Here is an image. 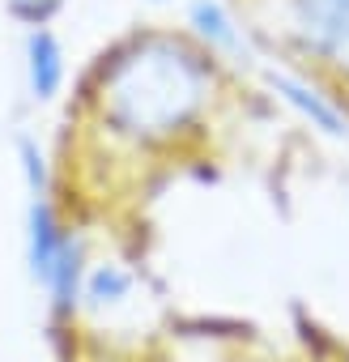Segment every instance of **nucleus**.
Here are the masks:
<instances>
[{
  "instance_id": "f257e3e1",
  "label": "nucleus",
  "mask_w": 349,
  "mask_h": 362,
  "mask_svg": "<svg viewBox=\"0 0 349 362\" xmlns=\"http://www.w3.org/2000/svg\"><path fill=\"white\" fill-rule=\"evenodd\" d=\"M205 69L188 47L170 39H145L111 64L102 81V111L115 132L158 141L188 128L205 107Z\"/></svg>"
},
{
  "instance_id": "f03ea898",
  "label": "nucleus",
  "mask_w": 349,
  "mask_h": 362,
  "mask_svg": "<svg viewBox=\"0 0 349 362\" xmlns=\"http://www.w3.org/2000/svg\"><path fill=\"white\" fill-rule=\"evenodd\" d=\"M294 26L319 52L349 47V0H294Z\"/></svg>"
},
{
  "instance_id": "7ed1b4c3",
  "label": "nucleus",
  "mask_w": 349,
  "mask_h": 362,
  "mask_svg": "<svg viewBox=\"0 0 349 362\" xmlns=\"http://www.w3.org/2000/svg\"><path fill=\"white\" fill-rule=\"evenodd\" d=\"M26 86H30V98L39 103H52L64 90V47L47 26L26 30Z\"/></svg>"
},
{
  "instance_id": "20e7f679",
  "label": "nucleus",
  "mask_w": 349,
  "mask_h": 362,
  "mask_svg": "<svg viewBox=\"0 0 349 362\" xmlns=\"http://www.w3.org/2000/svg\"><path fill=\"white\" fill-rule=\"evenodd\" d=\"M268 86L311 124V128H319V132H328V136H345L349 128H345V115L315 90V86H307L302 77H290V73H268Z\"/></svg>"
},
{
  "instance_id": "39448f33",
  "label": "nucleus",
  "mask_w": 349,
  "mask_h": 362,
  "mask_svg": "<svg viewBox=\"0 0 349 362\" xmlns=\"http://www.w3.org/2000/svg\"><path fill=\"white\" fill-rule=\"evenodd\" d=\"M64 239H69V230L56 222L52 205H47L43 197H35V201H30V214H26V252H30V273H35L39 281H47V273H52V264H56Z\"/></svg>"
},
{
  "instance_id": "423d86ee",
  "label": "nucleus",
  "mask_w": 349,
  "mask_h": 362,
  "mask_svg": "<svg viewBox=\"0 0 349 362\" xmlns=\"http://www.w3.org/2000/svg\"><path fill=\"white\" fill-rule=\"evenodd\" d=\"M188 26L196 30V39L209 52H222V56H239L243 52L239 22L230 18V9L222 5V0H192L188 5Z\"/></svg>"
},
{
  "instance_id": "0eeeda50",
  "label": "nucleus",
  "mask_w": 349,
  "mask_h": 362,
  "mask_svg": "<svg viewBox=\"0 0 349 362\" xmlns=\"http://www.w3.org/2000/svg\"><path fill=\"white\" fill-rule=\"evenodd\" d=\"M128 290H132V277L119 264H98L85 277V298H94V303H119Z\"/></svg>"
},
{
  "instance_id": "6e6552de",
  "label": "nucleus",
  "mask_w": 349,
  "mask_h": 362,
  "mask_svg": "<svg viewBox=\"0 0 349 362\" xmlns=\"http://www.w3.org/2000/svg\"><path fill=\"white\" fill-rule=\"evenodd\" d=\"M69 0H9V18H18L22 26H47Z\"/></svg>"
},
{
  "instance_id": "1a4fd4ad",
  "label": "nucleus",
  "mask_w": 349,
  "mask_h": 362,
  "mask_svg": "<svg viewBox=\"0 0 349 362\" xmlns=\"http://www.w3.org/2000/svg\"><path fill=\"white\" fill-rule=\"evenodd\" d=\"M18 158H22V170H26V184H30V192H35V197H43V188H47L43 149H39L30 136H22V141H18Z\"/></svg>"
},
{
  "instance_id": "9d476101",
  "label": "nucleus",
  "mask_w": 349,
  "mask_h": 362,
  "mask_svg": "<svg viewBox=\"0 0 349 362\" xmlns=\"http://www.w3.org/2000/svg\"><path fill=\"white\" fill-rule=\"evenodd\" d=\"M149 5H174V0H149Z\"/></svg>"
}]
</instances>
